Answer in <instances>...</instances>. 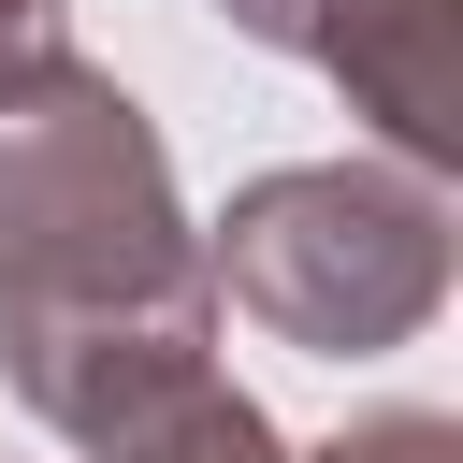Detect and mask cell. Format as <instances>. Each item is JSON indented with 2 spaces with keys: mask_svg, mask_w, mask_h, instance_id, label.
I'll use <instances>...</instances> for the list:
<instances>
[{
  "mask_svg": "<svg viewBox=\"0 0 463 463\" xmlns=\"http://www.w3.org/2000/svg\"><path fill=\"white\" fill-rule=\"evenodd\" d=\"M304 58L405 145V174L463 159V0H318Z\"/></svg>",
  "mask_w": 463,
  "mask_h": 463,
  "instance_id": "3",
  "label": "cell"
},
{
  "mask_svg": "<svg viewBox=\"0 0 463 463\" xmlns=\"http://www.w3.org/2000/svg\"><path fill=\"white\" fill-rule=\"evenodd\" d=\"M318 463H463V434H449V420H362V434L318 449Z\"/></svg>",
  "mask_w": 463,
  "mask_h": 463,
  "instance_id": "5",
  "label": "cell"
},
{
  "mask_svg": "<svg viewBox=\"0 0 463 463\" xmlns=\"http://www.w3.org/2000/svg\"><path fill=\"white\" fill-rule=\"evenodd\" d=\"M304 14L318 0H232V29H260V43H304Z\"/></svg>",
  "mask_w": 463,
  "mask_h": 463,
  "instance_id": "7",
  "label": "cell"
},
{
  "mask_svg": "<svg viewBox=\"0 0 463 463\" xmlns=\"http://www.w3.org/2000/svg\"><path fill=\"white\" fill-rule=\"evenodd\" d=\"M217 304H246L260 333L289 347H405L434 304H449V203L391 159H318V174H260L203 260Z\"/></svg>",
  "mask_w": 463,
  "mask_h": 463,
  "instance_id": "2",
  "label": "cell"
},
{
  "mask_svg": "<svg viewBox=\"0 0 463 463\" xmlns=\"http://www.w3.org/2000/svg\"><path fill=\"white\" fill-rule=\"evenodd\" d=\"M101 463H289V449H275V420L203 362V376H174L130 434H101Z\"/></svg>",
  "mask_w": 463,
  "mask_h": 463,
  "instance_id": "4",
  "label": "cell"
},
{
  "mask_svg": "<svg viewBox=\"0 0 463 463\" xmlns=\"http://www.w3.org/2000/svg\"><path fill=\"white\" fill-rule=\"evenodd\" d=\"M29 58H58V0H0V72H29Z\"/></svg>",
  "mask_w": 463,
  "mask_h": 463,
  "instance_id": "6",
  "label": "cell"
},
{
  "mask_svg": "<svg viewBox=\"0 0 463 463\" xmlns=\"http://www.w3.org/2000/svg\"><path fill=\"white\" fill-rule=\"evenodd\" d=\"M0 318L14 391L87 449L130 434L217 347V289L174 217L159 130L72 58L0 72Z\"/></svg>",
  "mask_w": 463,
  "mask_h": 463,
  "instance_id": "1",
  "label": "cell"
}]
</instances>
